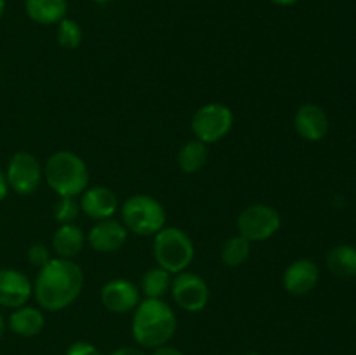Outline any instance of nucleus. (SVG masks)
<instances>
[{
  "label": "nucleus",
  "mask_w": 356,
  "mask_h": 355,
  "mask_svg": "<svg viewBox=\"0 0 356 355\" xmlns=\"http://www.w3.org/2000/svg\"><path fill=\"white\" fill-rule=\"evenodd\" d=\"M86 233L82 232L76 223H66L59 225L52 233V251L58 258L65 260H75L86 247Z\"/></svg>",
  "instance_id": "f3484780"
},
{
  "label": "nucleus",
  "mask_w": 356,
  "mask_h": 355,
  "mask_svg": "<svg viewBox=\"0 0 356 355\" xmlns=\"http://www.w3.org/2000/svg\"><path fill=\"white\" fill-rule=\"evenodd\" d=\"M120 221L129 233L153 237L165 226L167 212L159 198L148 194H134L120 205Z\"/></svg>",
  "instance_id": "20e7f679"
},
{
  "label": "nucleus",
  "mask_w": 356,
  "mask_h": 355,
  "mask_svg": "<svg viewBox=\"0 0 356 355\" xmlns=\"http://www.w3.org/2000/svg\"><path fill=\"white\" fill-rule=\"evenodd\" d=\"M327 268L339 278L356 277V247L350 244H339L327 253Z\"/></svg>",
  "instance_id": "aec40b11"
},
{
  "label": "nucleus",
  "mask_w": 356,
  "mask_h": 355,
  "mask_svg": "<svg viewBox=\"0 0 356 355\" xmlns=\"http://www.w3.org/2000/svg\"><path fill=\"white\" fill-rule=\"evenodd\" d=\"M3 13H6V0H0V19H2Z\"/></svg>",
  "instance_id": "2f4dec72"
},
{
  "label": "nucleus",
  "mask_w": 356,
  "mask_h": 355,
  "mask_svg": "<svg viewBox=\"0 0 356 355\" xmlns=\"http://www.w3.org/2000/svg\"><path fill=\"white\" fill-rule=\"evenodd\" d=\"M45 327L44 310L40 306L23 305L14 308L7 319V329L21 338H33L40 334Z\"/></svg>",
  "instance_id": "dca6fc26"
},
{
  "label": "nucleus",
  "mask_w": 356,
  "mask_h": 355,
  "mask_svg": "<svg viewBox=\"0 0 356 355\" xmlns=\"http://www.w3.org/2000/svg\"><path fill=\"white\" fill-rule=\"evenodd\" d=\"M65 355H101V352L97 350L96 345L89 343V341H75L66 348Z\"/></svg>",
  "instance_id": "a878e982"
},
{
  "label": "nucleus",
  "mask_w": 356,
  "mask_h": 355,
  "mask_svg": "<svg viewBox=\"0 0 356 355\" xmlns=\"http://www.w3.org/2000/svg\"><path fill=\"white\" fill-rule=\"evenodd\" d=\"M243 355H261V354H256V352H249V354H243Z\"/></svg>",
  "instance_id": "72a5a7b5"
},
{
  "label": "nucleus",
  "mask_w": 356,
  "mask_h": 355,
  "mask_svg": "<svg viewBox=\"0 0 356 355\" xmlns=\"http://www.w3.org/2000/svg\"><path fill=\"white\" fill-rule=\"evenodd\" d=\"M270 2L275 3V6H280V7H291V6H296L299 0H270Z\"/></svg>",
  "instance_id": "c756f323"
},
{
  "label": "nucleus",
  "mask_w": 356,
  "mask_h": 355,
  "mask_svg": "<svg viewBox=\"0 0 356 355\" xmlns=\"http://www.w3.org/2000/svg\"><path fill=\"white\" fill-rule=\"evenodd\" d=\"M90 2H96V3H108V2H111V0H90Z\"/></svg>",
  "instance_id": "473e14b6"
},
{
  "label": "nucleus",
  "mask_w": 356,
  "mask_h": 355,
  "mask_svg": "<svg viewBox=\"0 0 356 355\" xmlns=\"http://www.w3.org/2000/svg\"><path fill=\"white\" fill-rule=\"evenodd\" d=\"M172 277H174L172 274L163 270V268L159 267V265L148 268V270L141 275V282H139V291H141V296L143 298H152V299H165V296L170 292Z\"/></svg>",
  "instance_id": "6ab92c4d"
},
{
  "label": "nucleus",
  "mask_w": 356,
  "mask_h": 355,
  "mask_svg": "<svg viewBox=\"0 0 356 355\" xmlns=\"http://www.w3.org/2000/svg\"><path fill=\"white\" fill-rule=\"evenodd\" d=\"M209 160V150L207 145L198 139H190L184 143L179 150H177L176 162L177 167L183 171L184 174H197L205 167Z\"/></svg>",
  "instance_id": "412c9836"
},
{
  "label": "nucleus",
  "mask_w": 356,
  "mask_h": 355,
  "mask_svg": "<svg viewBox=\"0 0 356 355\" xmlns=\"http://www.w3.org/2000/svg\"><path fill=\"white\" fill-rule=\"evenodd\" d=\"M80 202L79 197H59L52 207V216L59 225L66 223H75V219L80 214Z\"/></svg>",
  "instance_id": "b1692460"
},
{
  "label": "nucleus",
  "mask_w": 356,
  "mask_h": 355,
  "mask_svg": "<svg viewBox=\"0 0 356 355\" xmlns=\"http://www.w3.org/2000/svg\"><path fill=\"white\" fill-rule=\"evenodd\" d=\"M129 230L120 219L108 218L96 221L86 233L87 246L101 254H111L120 251L127 244Z\"/></svg>",
  "instance_id": "9b49d317"
},
{
  "label": "nucleus",
  "mask_w": 356,
  "mask_h": 355,
  "mask_svg": "<svg viewBox=\"0 0 356 355\" xmlns=\"http://www.w3.org/2000/svg\"><path fill=\"white\" fill-rule=\"evenodd\" d=\"M26 256H28V261H30L31 267L38 268V270H40L42 267H45V265L52 260L51 249H49V247L42 242L31 244V246L28 247Z\"/></svg>",
  "instance_id": "393cba45"
},
{
  "label": "nucleus",
  "mask_w": 356,
  "mask_h": 355,
  "mask_svg": "<svg viewBox=\"0 0 356 355\" xmlns=\"http://www.w3.org/2000/svg\"><path fill=\"white\" fill-rule=\"evenodd\" d=\"M80 211L94 221L113 218L120 209L117 194L104 184L87 187L79 198Z\"/></svg>",
  "instance_id": "ddd939ff"
},
{
  "label": "nucleus",
  "mask_w": 356,
  "mask_h": 355,
  "mask_svg": "<svg viewBox=\"0 0 356 355\" xmlns=\"http://www.w3.org/2000/svg\"><path fill=\"white\" fill-rule=\"evenodd\" d=\"M9 188L17 195H31L44 180V167L30 152H16L6 169Z\"/></svg>",
  "instance_id": "1a4fd4ad"
},
{
  "label": "nucleus",
  "mask_w": 356,
  "mask_h": 355,
  "mask_svg": "<svg viewBox=\"0 0 356 355\" xmlns=\"http://www.w3.org/2000/svg\"><path fill=\"white\" fill-rule=\"evenodd\" d=\"M250 258V242L242 235H232L221 247V261L225 267L238 268Z\"/></svg>",
  "instance_id": "4be33fe9"
},
{
  "label": "nucleus",
  "mask_w": 356,
  "mask_h": 355,
  "mask_svg": "<svg viewBox=\"0 0 356 355\" xmlns=\"http://www.w3.org/2000/svg\"><path fill=\"white\" fill-rule=\"evenodd\" d=\"M282 228V216L270 204H250L236 218L238 235L252 242H264Z\"/></svg>",
  "instance_id": "0eeeda50"
},
{
  "label": "nucleus",
  "mask_w": 356,
  "mask_h": 355,
  "mask_svg": "<svg viewBox=\"0 0 356 355\" xmlns=\"http://www.w3.org/2000/svg\"><path fill=\"white\" fill-rule=\"evenodd\" d=\"M56 40H58L59 47L68 49V51L80 47V44L83 40L82 26L75 19L66 16L65 19H61L58 23V28H56Z\"/></svg>",
  "instance_id": "5701e85b"
},
{
  "label": "nucleus",
  "mask_w": 356,
  "mask_h": 355,
  "mask_svg": "<svg viewBox=\"0 0 356 355\" xmlns=\"http://www.w3.org/2000/svg\"><path fill=\"white\" fill-rule=\"evenodd\" d=\"M6 331H7V320L3 319V315L0 313V341H2L3 336H6Z\"/></svg>",
  "instance_id": "7c9ffc66"
},
{
  "label": "nucleus",
  "mask_w": 356,
  "mask_h": 355,
  "mask_svg": "<svg viewBox=\"0 0 356 355\" xmlns=\"http://www.w3.org/2000/svg\"><path fill=\"white\" fill-rule=\"evenodd\" d=\"M9 183H7V176H6V171L0 169V202L6 200V197L9 195Z\"/></svg>",
  "instance_id": "c85d7f7f"
},
{
  "label": "nucleus",
  "mask_w": 356,
  "mask_h": 355,
  "mask_svg": "<svg viewBox=\"0 0 356 355\" xmlns=\"http://www.w3.org/2000/svg\"><path fill=\"white\" fill-rule=\"evenodd\" d=\"M170 296L177 308L188 313H198L205 310L211 299V289L207 281L195 271L184 270L172 277Z\"/></svg>",
  "instance_id": "6e6552de"
},
{
  "label": "nucleus",
  "mask_w": 356,
  "mask_h": 355,
  "mask_svg": "<svg viewBox=\"0 0 356 355\" xmlns=\"http://www.w3.org/2000/svg\"><path fill=\"white\" fill-rule=\"evenodd\" d=\"M294 129L299 138L305 139V141H322L329 134V115H327V111L320 104L305 103L296 110Z\"/></svg>",
  "instance_id": "4468645a"
},
{
  "label": "nucleus",
  "mask_w": 356,
  "mask_h": 355,
  "mask_svg": "<svg viewBox=\"0 0 356 355\" xmlns=\"http://www.w3.org/2000/svg\"><path fill=\"white\" fill-rule=\"evenodd\" d=\"M177 331V317L165 299L143 298L132 312L131 333L143 350L169 345Z\"/></svg>",
  "instance_id": "f03ea898"
},
{
  "label": "nucleus",
  "mask_w": 356,
  "mask_h": 355,
  "mask_svg": "<svg viewBox=\"0 0 356 355\" xmlns=\"http://www.w3.org/2000/svg\"><path fill=\"white\" fill-rule=\"evenodd\" d=\"M320 281V267L309 258H301L289 265L282 275V285L292 296H306Z\"/></svg>",
  "instance_id": "2eb2a0df"
},
{
  "label": "nucleus",
  "mask_w": 356,
  "mask_h": 355,
  "mask_svg": "<svg viewBox=\"0 0 356 355\" xmlns=\"http://www.w3.org/2000/svg\"><path fill=\"white\" fill-rule=\"evenodd\" d=\"M83 270L75 260L52 258L33 281V298L45 312H61L82 294Z\"/></svg>",
  "instance_id": "f257e3e1"
},
{
  "label": "nucleus",
  "mask_w": 356,
  "mask_h": 355,
  "mask_svg": "<svg viewBox=\"0 0 356 355\" xmlns=\"http://www.w3.org/2000/svg\"><path fill=\"white\" fill-rule=\"evenodd\" d=\"M110 355H146V352L139 347H120L111 352Z\"/></svg>",
  "instance_id": "bb28decb"
},
{
  "label": "nucleus",
  "mask_w": 356,
  "mask_h": 355,
  "mask_svg": "<svg viewBox=\"0 0 356 355\" xmlns=\"http://www.w3.org/2000/svg\"><path fill=\"white\" fill-rule=\"evenodd\" d=\"M33 298V282L17 268H0V306L19 308Z\"/></svg>",
  "instance_id": "f8f14e48"
},
{
  "label": "nucleus",
  "mask_w": 356,
  "mask_h": 355,
  "mask_svg": "<svg viewBox=\"0 0 356 355\" xmlns=\"http://www.w3.org/2000/svg\"><path fill=\"white\" fill-rule=\"evenodd\" d=\"M235 125V115L233 110L225 103H205L198 108L191 117V132L195 139L205 143V145H214L222 141Z\"/></svg>",
  "instance_id": "423d86ee"
},
{
  "label": "nucleus",
  "mask_w": 356,
  "mask_h": 355,
  "mask_svg": "<svg viewBox=\"0 0 356 355\" xmlns=\"http://www.w3.org/2000/svg\"><path fill=\"white\" fill-rule=\"evenodd\" d=\"M153 258L169 274H181L193 263L195 242L184 230L165 225L153 235Z\"/></svg>",
  "instance_id": "39448f33"
},
{
  "label": "nucleus",
  "mask_w": 356,
  "mask_h": 355,
  "mask_svg": "<svg viewBox=\"0 0 356 355\" xmlns=\"http://www.w3.org/2000/svg\"><path fill=\"white\" fill-rule=\"evenodd\" d=\"M152 355H184L179 348L170 347V345H163V347H159L153 350Z\"/></svg>",
  "instance_id": "cd10ccee"
},
{
  "label": "nucleus",
  "mask_w": 356,
  "mask_h": 355,
  "mask_svg": "<svg viewBox=\"0 0 356 355\" xmlns=\"http://www.w3.org/2000/svg\"><path fill=\"white\" fill-rule=\"evenodd\" d=\"M24 10L33 23L51 26L65 19L68 13V2L66 0H24Z\"/></svg>",
  "instance_id": "a211bd4d"
},
{
  "label": "nucleus",
  "mask_w": 356,
  "mask_h": 355,
  "mask_svg": "<svg viewBox=\"0 0 356 355\" xmlns=\"http://www.w3.org/2000/svg\"><path fill=\"white\" fill-rule=\"evenodd\" d=\"M44 180L58 197H80L89 187V167L79 153L58 150L45 160Z\"/></svg>",
  "instance_id": "7ed1b4c3"
},
{
  "label": "nucleus",
  "mask_w": 356,
  "mask_h": 355,
  "mask_svg": "<svg viewBox=\"0 0 356 355\" xmlns=\"http://www.w3.org/2000/svg\"><path fill=\"white\" fill-rule=\"evenodd\" d=\"M101 305L111 313L124 315V313H132L139 301L143 299L139 285L129 278H111L101 287L99 292Z\"/></svg>",
  "instance_id": "9d476101"
}]
</instances>
